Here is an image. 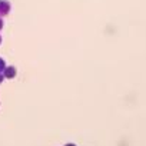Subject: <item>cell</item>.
Segmentation results:
<instances>
[{
  "mask_svg": "<svg viewBox=\"0 0 146 146\" xmlns=\"http://www.w3.org/2000/svg\"><path fill=\"white\" fill-rule=\"evenodd\" d=\"M67 146H75V145H67Z\"/></svg>",
  "mask_w": 146,
  "mask_h": 146,
  "instance_id": "1",
  "label": "cell"
}]
</instances>
